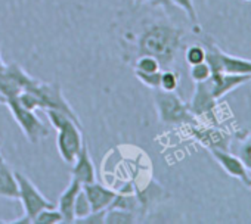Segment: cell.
<instances>
[{
	"mask_svg": "<svg viewBox=\"0 0 251 224\" xmlns=\"http://www.w3.org/2000/svg\"><path fill=\"white\" fill-rule=\"evenodd\" d=\"M183 30L167 22H154L147 25L136 39L139 55L154 56L161 68H170L182 47Z\"/></svg>",
	"mask_w": 251,
	"mask_h": 224,
	"instance_id": "1",
	"label": "cell"
},
{
	"mask_svg": "<svg viewBox=\"0 0 251 224\" xmlns=\"http://www.w3.org/2000/svg\"><path fill=\"white\" fill-rule=\"evenodd\" d=\"M50 126L56 130V148L67 164H73L84 145L81 124L56 109H46Z\"/></svg>",
	"mask_w": 251,
	"mask_h": 224,
	"instance_id": "2",
	"label": "cell"
},
{
	"mask_svg": "<svg viewBox=\"0 0 251 224\" xmlns=\"http://www.w3.org/2000/svg\"><path fill=\"white\" fill-rule=\"evenodd\" d=\"M154 91V102L160 123L166 126H189L197 123L188 103H185L176 91H164L161 89Z\"/></svg>",
	"mask_w": 251,
	"mask_h": 224,
	"instance_id": "3",
	"label": "cell"
},
{
	"mask_svg": "<svg viewBox=\"0 0 251 224\" xmlns=\"http://www.w3.org/2000/svg\"><path fill=\"white\" fill-rule=\"evenodd\" d=\"M5 105L9 108L14 120L17 121L18 127L23 130L25 139L30 143L37 145L49 136V127L34 114V111H30V109L21 106L18 103L17 97L6 99Z\"/></svg>",
	"mask_w": 251,
	"mask_h": 224,
	"instance_id": "4",
	"label": "cell"
},
{
	"mask_svg": "<svg viewBox=\"0 0 251 224\" xmlns=\"http://www.w3.org/2000/svg\"><path fill=\"white\" fill-rule=\"evenodd\" d=\"M205 47V62L213 72H226L238 75H251V61L227 55L219 46L211 42H204Z\"/></svg>",
	"mask_w": 251,
	"mask_h": 224,
	"instance_id": "5",
	"label": "cell"
},
{
	"mask_svg": "<svg viewBox=\"0 0 251 224\" xmlns=\"http://www.w3.org/2000/svg\"><path fill=\"white\" fill-rule=\"evenodd\" d=\"M25 90H30L34 94H37V97L42 102L43 111H46V109L61 111V112H64V114H67L70 118H73L74 121L81 124L77 114L74 112V109L71 108V105L68 103V100L62 94V89H61L59 83H56V81L45 83V81H39L37 78H34L33 83Z\"/></svg>",
	"mask_w": 251,
	"mask_h": 224,
	"instance_id": "6",
	"label": "cell"
},
{
	"mask_svg": "<svg viewBox=\"0 0 251 224\" xmlns=\"http://www.w3.org/2000/svg\"><path fill=\"white\" fill-rule=\"evenodd\" d=\"M216 105H217V99L213 96L208 80L202 83H195L194 96L191 102L188 103L191 114L195 118L204 120L205 124L219 126V121L216 117Z\"/></svg>",
	"mask_w": 251,
	"mask_h": 224,
	"instance_id": "7",
	"label": "cell"
},
{
	"mask_svg": "<svg viewBox=\"0 0 251 224\" xmlns=\"http://www.w3.org/2000/svg\"><path fill=\"white\" fill-rule=\"evenodd\" d=\"M15 176L18 180V199L23 203L24 214L28 215L31 221L42 209L55 206V203L46 199V196L37 189V186L25 174L15 171Z\"/></svg>",
	"mask_w": 251,
	"mask_h": 224,
	"instance_id": "8",
	"label": "cell"
},
{
	"mask_svg": "<svg viewBox=\"0 0 251 224\" xmlns=\"http://www.w3.org/2000/svg\"><path fill=\"white\" fill-rule=\"evenodd\" d=\"M33 80L34 77H31L20 64L14 62L5 65L0 74V99L5 103L6 99L17 97L33 83Z\"/></svg>",
	"mask_w": 251,
	"mask_h": 224,
	"instance_id": "9",
	"label": "cell"
},
{
	"mask_svg": "<svg viewBox=\"0 0 251 224\" xmlns=\"http://www.w3.org/2000/svg\"><path fill=\"white\" fill-rule=\"evenodd\" d=\"M189 130H191V134L201 145H204L207 149H211V148L229 149L232 136L227 134V133H225V132H222L219 129V126H210V124H207L205 127H202L198 123H195V124H189Z\"/></svg>",
	"mask_w": 251,
	"mask_h": 224,
	"instance_id": "10",
	"label": "cell"
},
{
	"mask_svg": "<svg viewBox=\"0 0 251 224\" xmlns=\"http://www.w3.org/2000/svg\"><path fill=\"white\" fill-rule=\"evenodd\" d=\"M211 157L220 164V167L226 171V174L241 180L245 186L250 187V183H251V177H250V173L248 170L245 168L244 162L241 161L239 157L236 155H232L227 149H219V148H211L208 149Z\"/></svg>",
	"mask_w": 251,
	"mask_h": 224,
	"instance_id": "11",
	"label": "cell"
},
{
	"mask_svg": "<svg viewBox=\"0 0 251 224\" xmlns=\"http://www.w3.org/2000/svg\"><path fill=\"white\" fill-rule=\"evenodd\" d=\"M250 81H251V75H238V74H226V72H213L211 77L208 78L213 96L217 100L226 96L229 91Z\"/></svg>",
	"mask_w": 251,
	"mask_h": 224,
	"instance_id": "12",
	"label": "cell"
},
{
	"mask_svg": "<svg viewBox=\"0 0 251 224\" xmlns=\"http://www.w3.org/2000/svg\"><path fill=\"white\" fill-rule=\"evenodd\" d=\"M71 165H73L71 179L77 180L81 186L96 180L95 165H93V161H92V157H90V152H89L86 143L83 145L81 151L78 152V155L75 157V159Z\"/></svg>",
	"mask_w": 251,
	"mask_h": 224,
	"instance_id": "13",
	"label": "cell"
},
{
	"mask_svg": "<svg viewBox=\"0 0 251 224\" xmlns=\"http://www.w3.org/2000/svg\"><path fill=\"white\" fill-rule=\"evenodd\" d=\"M81 187L89 198V202L92 205V211H95V212L96 211H106L117 196V192H114L112 189H108L106 186L98 183L96 180L92 183L83 184Z\"/></svg>",
	"mask_w": 251,
	"mask_h": 224,
	"instance_id": "14",
	"label": "cell"
},
{
	"mask_svg": "<svg viewBox=\"0 0 251 224\" xmlns=\"http://www.w3.org/2000/svg\"><path fill=\"white\" fill-rule=\"evenodd\" d=\"M80 189H81V184L77 180L71 179L68 186L59 195L56 208L61 212L65 224H74V220H75V217H74V201H75V196H77Z\"/></svg>",
	"mask_w": 251,
	"mask_h": 224,
	"instance_id": "15",
	"label": "cell"
},
{
	"mask_svg": "<svg viewBox=\"0 0 251 224\" xmlns=\"http://www.w3.org/2000/svg\"><path fill=\"white\" fill-rule=\"evenodd\" d=\"M0 198L18 199V180L9 164L0 158Z\"/></svg>",
	"mask_w": 251,
	"mask_h": 224,
	"instance_id": "16",
	"label": "cell"
},
{
	"mask_svg": "<svg viewBox=\"0 0 251 224\" xmlns=\"http://www.w3.org/2000/svg\"><path fill=\"white\" fill-rule=\"evenodd\" d=\"M138 223V214L121 209V208H108L105 211V224H135Z\"/></svg>",
	"mask_w": 251,
	"mask_h": 224,
	"instance_id": "17",
	"label": "cell"
},
{
	"mask_svg": "<svg viewBox=\"0 0 251 224\" xmlns=\"http://www.w3.org/2000/svg\"><path fill=\"white\" fill-rule=\"evenodd\" d=\"M61 223H64V218L56 206L45 208L33 218V224H61Z\"/></svg>",
	"mask_w": 251,
	"mask_h": 224,
	"instance_id": "18",
	"label": "cell"
},
{
	"mask_svg": "<svg viewBox=\"0 0 251 224\" xmlns=\"http://www.w3.org/2000/svg\"><path fill=\"white\" fill-rule=\"evenodd\" d=\"M90 212H92V205L89 202V198H87L86 192L81 187L78 190L77 196H75V201H74V217H75V220H80V218L87 217Z\"/></svg>",
	"mask_w": 251,
	"mask_h": 224,
	"instance_id": "19",
	"label": "cell"
},
{
	"mask_svg": "<svg viewBox=\"0 0 251 224\" xmlns=\"http://www.w3.org/2000/svg\"><path fill=\"white\" fill-rule=\"evenodd\" d=\"M179 74L170 68H166L161 71V78H160V89L164 91H176L179 86Z\"/></svg>",
	"mask_w": 251,
	"mask_h": 224,
	"instance_id": "20",
	"label": "cell"
},
{
	"mask_svg": "<svg viewBox=\"0 0 251 224\" xmlns=\"http://www.w3.org/2000/svg\"><path fill=\"white\" fill-rule=\"evenodd\" d=\"M135 69L144 72H155V71H161V65L154 56L139 55L135 61Z\"/></svg>",
	"mask_w": 251,
	"mask_h": 224,
	"instance_id": "21",
	"label": "cell"
},
{
	"mask_svg": "<svg viewBox=\"0 0 251 224\" xmlns=\"http://www.w3.org/2000/svg\"><path fill=\"white\" fill-rule=\"evenodd\" d=\"M135 75L136 78L147 86L151 90H158L160 89V78H161V71H155V72H144V71H138L135 69Z\"/></svg>",
	"mask_w": 251,
	"mask_h": 224,
	"instance_id": "22",
	"label": "cell"
},
{
	"mask_svg": "<svg viewBox=\"0 0 251 224\" xmlns=\"http://www.w3.org/2000/svg\"><path fill=\"white\" fill-rule=\"evenodd\" d=\"M185 59L189 65L205 62V47L202 45H191L185 50Z\"/></svg>",
	"mask_w": 251,
	"mask_h": 224,
	"instance_id": "23",
	"label": "cell"
},
{
	"mask_svg": "<svg viewBox=\"0 0 251 224\" xmlns=\"http://www.w3.org/2000/svg\"><path fill=\"white\" fill-rule=\"evenodd\" d=\"M17 100L21 106L30 109V111H37V109H42V102L40 99L37 97V94H34L33 91L30 90H24L21 91L18 96H17Z\"/></svg>",
	"mask_w": 251,
	"mask_h": 224,
	"instance_id": "24",
	"label": "cell"
},
{
	"mask_svg": "<svg viewBox=\"0 0 251 224\" xmlns=\"http://www.w3.org/2000/svg\"><path fill=\"white\" fill-rule=\"evenodd\" d=\"M189 75H191L194 83H202V81H207L211 77V69H210L207 62L195 64V65H191Z\"/></svg>",
	"mask_w": 251,
	"mask_h": 224,
	"instance_id": "25",
	"label": "cell"
},
{
	"mask_svg": "<svg viewBox=\"0 0 251 224\" xmlns=\"http://www.w3.org/2000/svg\"><path fill=\"white\" fill-rule=\"evenodd\" d=\"M170 3L175 5L176 8L182 9L191 22H194V24L197 22V9L194 5V0H170Z\"/></svg>",
	"mask_w": 251,
	"mask_h": 224,
	"instance_id": "26",
	"label": "cell"
},
{
	"mask_svg": "<svg viewBox=\"0 0 251 224\" xmlns=\"http://www.w3.org/2000/svg\"><path fill=\"white\" fill-rule=\"evenodd\" d=\"M241 161L244 162L245 168L248 170V173H251V136H248L245 139V142L242 143L241 149H239V155Z\"/></svg>",
	"mask_w": 251,
	"mask_h": 224,
	"instance_id": "27",
	"label": "cell"
},
{
	"mask_svg": "<svg viewBox=\"0 0 251 224\" xmlns=\"http://www.w3.org/2000/svg\"><path fill=\"white\" fill-rule=\"evenodd\" d=\"M105 223V211H92L87 217L75 220L74 224H103Z\"/></svg>",
	"mask_w": 251,
	"mask_h": 224,
	"instance_id": "28",
	"label": "cell"
},
{
	"mask_svg": "<svg viewBox=\"0 0 251 224\" xmlns=\"http://www.w3.org/2000/svg\"><path fill=\"white\" fill-rule=\"evenodd\" d=\"M141 3H145V5H151V6H170V0H139Z\"/></svg>",
	"mask_w": 251,
	"mask_h": 224,
	"instance_id": "29",
	"label": "cell"
},
{
	"mask_svg": "<svg viewBox=\"0 0 251 224\" xmlns=\"http://www.w3.org/2000/svg\"><path fill=\"white\" fill-rule=\"evenodd\" d=\"M9 224H33V221H31V218L28 217V215H23V217H20L18 220H12V221H8Z\"/></svg>",
	"mask_w": 251,
	"mask_h": 224,
	"instance_id": "30",
	"label": "cell"
},
{
	"mask_svg": "<svg viewBox=\"0 0 251 224\" xmlns=\"http://www.w3.org/2000/svg\"><path fill=\"white\" fill-rule=\"evenodd\" d=\"M5 65H6V64H5V62H3V59H2V55H0V69H3V68H5Z\"/></svg>",
	"mask_w": 251,
	"mask_h": 224,
	"instance_id": "31",
	"label": "cell"
},
{
	"mask_svg": "<svg viewBox=\"0 0 251 224\" xmlns=\"http://www.w3.org/2000/svg\"><path fill=\"white\" fill-rule=\"evenodd\" d=\"M8 221H5V220H2V218H0V224H6Z\"/></svg>",
	"mask_w": 251,
	"mask_h": 224,
	"instance_id": "32",
	"label": "cell"
},
{
	"mask_svg": "<svg viewBox=\"0 0 251 224\" xmlns=\"http://www.w3.org/2000/svg\"><path fill=\"white\" fill-rule=\"evenodd\" d=\"M0 74H2V69H0ZM0 103H3V102H2V99H0Z\"/></svg>",
	"mask_w": 251,
	"mask_h": 224,
	"instance_id": "33",
	"label": "cell"
},
{
	"mask_svg": "<svg viewBox=\"0 0 251 224\" xmlns=\"http://www.w3.org/2000/svg\"><path fill=\"white\" fill-rule=\"evenodd\" d=\"M250 187H251V183H250Z\"/></svg>",
	"mask_w": 251,
	"mask_h": 224,
	"instance_id": "34",
	"label": "cell"
},
{
	"mask_svg": "<svg viewBox=\"0 0 251 224\" xmlns=\"http://www.w3.org/2000/svg\"><path fill=\"white\" fill-rule=\"evenodd\" d=\"M0 158H2V155H0Z\"/></svg>",
	"mask_w": 251,
	"mask_h": 224,
	"instance_id": "35",
	"label": "cell"
},
{
	"mask_svg": "<svg viewBox=\"0 0 251 224\" xmlns=\"http://www.w3.org/2000/svg\"><path fill=\"white\" fill-rule=\"evenodd\" d=\"M247 2H250V0H247Z\"/></svg>",
	"mask_w": 251,
	"mask_h": 224,
	"instance_id": "36",
	"label": "cell"
},
{
	"mask_svg": "<svg viewBox=\"0 0 251 224\" xmlns=\"http://www.w3.org/2000/svg\"><path fill=\"white\" fill-rule=\"evenodd\" d=\"M0 145H2V142H0Z\"/></svg>",
	"mask_w": 251,
	"mask_h": 224,
	"instance_id": "37",
	"label": "cell"
}]
</instances>
